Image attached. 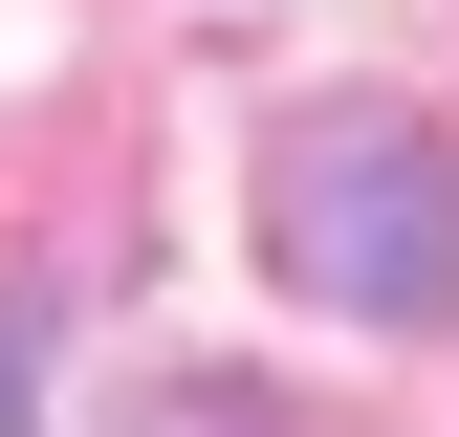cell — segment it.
Here are the masks:
<instances>
[{
  "label": "cell",
  "mask_w": 459,
  "mask_h": 437,
  "mask_svg": "<svg viewBox=\"0 0 459 437\" xmlns=\"http://www.w3.org/2000/svg\"><path fill=\"white\" fill-rule=\"evenodd\" d=\"M263 241H284L307 306L437 328V306H459V153H437V109H394V88L284 109V132H263Z\"/></svg>",
  "instance_id": "cell-1"
},
{
  "label": "cell",
  "mask_w": 459,
  "mask_h": 437,
  "mask_svg": "<svg viewBox=\"0 0 459 437\" xmlns=\"http://www.w3.org/2000/svg\"><path fill=\"white\" fill-rule=\"evenodd\" d=\"M0 437H44V394H22V306H0Z\"/></svg>",
  "instance_id": "cell-3"
},
{
  "label": "cell",
  "mask_w": 459,
  "mask_h": 437,
  "mask_svg": "<svg viewBox=\"0 0 459 437\" xmlns=\"http://www.w3.org/2000/svg\"><path fill=\"white\" fill-rule=\"evenodd\" d=\"M132 437H307V416H284L263 372H153V394H132Z\"/></svg>",
  "instance_id": "cell-2"
}]
</instances>
